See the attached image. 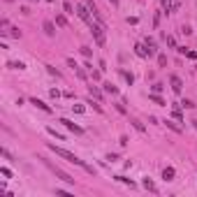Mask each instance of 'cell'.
<instances>
[{
	"label": "cell",
	"mask_w": 197,
	"mask_h": 197,
	"mask_svg": "<svg viewBox=\"0 0 197 197\" xmlns=\"http://www.w3.org/2000/svg\"><path fill=\"white\" fill-rule=\"evenodd\" d=\"M47 2H53V0H47Z\"/></svg>",
	"instance_id": "43"
},
{
	"label": "cell",
	"mask_w": 197,
	"mask_h": 197,
	"mask_svg": "<svg viewBox=\"0 0 197 197\" xmlns=\"http://www.w3.org/2000/svg\"><path fill=\"white\" fill-rule=\"evenodd\" d=\"M160 5H162V10H167V12L179 10V2H172V0H160ZM167 12H165V14H167Z\"/></svg>",
	"instance_id": "8"
},
{
	"label": "cell",
	"mask_w": 197,
	"mask_h": 197,
	"mask_svg": "<svg viewBox=\"0 0 197 197\" xmlns=\"http://www.w3.org/2000/svg\"><path fill=\"white\" fill-rule=\"evenodd\" d=\"M30 104H35L37 109H42V111H47V114H51V107H49V104H44L42 100H37V98H30Z\"/></svg>",
	"instance_id": "7"
},
{
	"label": "cell",
	"mask_w": 197,
	"mask_h": 197,
	"mask_svg": "<svg viewBox=\"0 0 197 197\" xmlns=\"http://www.w3.org/2000/svg\"><path fill=\"white\" fill-rule=\"evenodd\" d=\"M121 77L125 79V83H128V86H132V83H135V74L128 72V70H121Z\"/></svg>",
	"instance_id": "12"
},
{
	"label": "cell",
	"mask_w": 197,
	"mask_h": 197,
	"mask_svg": "<svg viewBox=\"0 0 197 197\" xmlns=\"http://www.w3.org/2000/svg\"><path fill=\"white\" fill-rule=\"evenodd\" d=\"M135 53L139 58H149V49H146L144 44H135Z\"/></svg>",
	"instance_id": "11"
},
{
	"label": "cell",
	"mask_w": 197,
	"mask_h": 197,
	"mask_svg": "<svg viewBox=\"0 0 197 197\" xmlns=\"http://www.w3.org/2000/svg\"><path fill=\"white\" fill-rule=\"evenodd\" d=\"M77 14H79V19L86 21L88 26L93 23V19H91V7L88 5H81V2H79V5H77Z\"/></svg>",
	"instance_id": "4"
},
{
	"label": "cell",
	"mask_w": 197,
	"mask_h": 197,
	"mask_svg": "<svg viewBox=\"0 0 197 197\" xmlns=\"http://www.w3.org/2000/svg\"><path fill=\"white\" fill-rule=\"evenodd\" d=\"M5 2H14V0H5Z\"/></svg>",
	"instance_id": "42"
},
{
	"label": "cell",
	"mask_w": 197,
	"mask_h": 197,
	"mask_svg": "<svg viewBox=\"0 0 197 197\" xmlns=\"http://www.w3.org/2000/svg\"><path fill=\"white\" fill-rule=\"evenodd\" d=\"M109 2H111V5H114V7H118V0H109Z\"/></svg>",
	"instance_id": "41"
},
{
	"label": "cell",
	"mask_w": 197,
	"mask_h": 197,
	"mask_svg": "<svg viewBox=\"0 0 197 197\" xmlns=\"http://www.w3.org/2000/svg\"><path fill=\"white\" fill-rule=\"evenodd\" d=\"M0 174H2V176H5V179H10V176H12V172L7 169V167H2V169H0Z\"/></svg>",
	"instance_id": "34"
},
{
	"label": "cell",
	"mask_w": 197,
	"mask_h": 197,
	"mask_svg": "<svg viewBox=\"0 0 197 197\" xmlns=\"http://www.w3.org/2000/svg\"><path fill=\"white\" fill-rule=\"evenodd\" d=\"M72 111H74V114H83L86 107H83V104H72Z\"/></svg>",
	"instance_id": "25"
},
{
	"label": "cell",
	"mask_w": 197,
	"mask_h": 197,
	"mask_svg": "<svg viewBox=\"0 0 197 197\" xmlns=\"http://www.w3.org/2000/svg\"><path fill=\"white\" fill-rule=\"evenodd\" d=\"M162 91V83H153V86H151V93H160Z\"/></svg>",
	"instance_id": "31"
},
{
	"label": "cell",
	"mask_w": 197,
	"mask_h": 197,
	"mask_svg": "<svg viewBox=\"0 0 197 197\" xmlns=\"http://www.w3.org/2000/svg\"><path fill=\"white\" fill-rule=\"evenodd\" d=\"M104 93H109V95H118V88H116L111 81H107V83H104Z\"/></svg>",
	"instance_id": "16"
},
{
	"label": "cell",
	"mask_w": 197,
	"mask_h": 197,
	"mask_svg": "<svg viewBox=\"0 0 197 197\" xmlns=\"http://www.w3.org/2000/svg\"><path fill=\"white\" fill-rule=\"evenodd\" d=\"M169 83H172V91H174V93H181L183 91V81H181V77H176V74L169 77Z\"/></svg>",
	"instance_id": "5"
},
{
	"label": "cell",
	"mask_w": 197,
	"mask_h": 197,
	"mask_svg": "<svg viewBox=\"0 0 197 197\" xmlns=\"http://www.w3.org/2000/svg\"><path fill=\"white\" fill-rule=\"evenodd\" d=\"M42 28H44V33H47L49 37L56 35V26H53V21H44V23H42Z\"/></svg>",
	"instance_id": "9"
},
{
	"label": "cell",
	"mask_w": 197,
	"mask_h": 197,
	"mask_svg": "<svg viewBox=\"0 0 197 197\" xmlns=\"http://www.w3.org/2000/svg\"><path fill=\"white\" fill-rule=\"evenodd\" d=\"M172 116H174V118H176L179 123H183V116H181V111H179L176 107H174V111H172Z\"/></svg>",
	"instance_id": "28"
},
{
	"label": "cell",
	"mask_w": 197,
	"mask_h": 197,
	"mask_svg": "<svg viewBox=\"0 0 197 197\" xmlns=\"http://www.w3.org/2000/svg\"><path fill=\"white\" fill-rule=\"evenodd\" d=\"M37 160H42V162H44V165H47L49 169H51V174H53V176H58V179H60V181H65V183H74V179L70 176L68 172H63L60 167H56V165H53L51 160H47V158H44V156H40V158H37Z\"/></svg>",
	"instance_id": "2"
},
{
	"label": "cell",
	"mask_w": 197,
	"mask_h": 197,
	"mask_svg": "<svg viewBox=\"0 0 197 197\" xmlns=\"http://www.w3.org/2000/svg\"><path fill=\"white\" fill-rule=\"evenodd\" d=\"M49 95H51V98H53V100H58V98H60V91H56V88H51V91H49Z\"/></svg>",
	"instance_id": "33"
},
{
	"label": "cell",
	"mask_w": 197,
	"mask_h": 197,
	"mask_svg": "<svg viewBox=\"0 0 197 197\" xmlns=\"http://www.w3.org/2000/svg\"><path fill=\"white\" fill-rule=\"evenodd\" d=\"M74 74H77L79 79H86V72H83V70L79 68V65H77V68H74Z\"/></svg>",
	"instance_id": "30"
},
{
	"label": "cell",
	"mask_w": 197,
	"mask_h": 197,
	"mask_svg": "<svg viewBox=\"0 0 197 197\" xmlns=\"http://www.w3.org/2000/svg\"><path fill=\"white\" fill-rule=\"evenodd\" d=\"M158 65H160V68L167 65V56H165V53H158Z\"/></svg>",
	"instance_id": "26"
},
{
	"label": "cell",
	"mask_w": 197,
	"mask_h": 197,
	"mask_svg": "<svg viewBox=\"0 0 197 197\" xmlns=\"http://www.w3.org/2000/svg\"><path fill=\"white\" fill-rule=\"evenodd\" d=\"M91 79H93V81H98V79H100V72H98V70H91Z\"/></svg>",
	"instance_id": "35"
},
{
	"label": "cell",
	"mask_w": 197,
	"mask_h": 197,
	"mask_svg": "<svg viewBox=\"0 0 197 197\" xmlns=\"http://www.w3.org/2000/svg\"><path fill=\"white\" fill-rule=\"evenodd\" d=\"M47 146H49V151H51V153H56L58 158H65V160H68V162H72V165L81 167L83 172H88V174H93V176H95V167L86 165V162H83L81 158H77V156H74V153H70L68 149H63V146H56V144H47Z\"/></svg>",
	"instance_id": "1"
},
{
	"label": "cell",
	"mask_w": 197,
	"mask_h": 197,
	"mask_svg": "<svg viewBox=\"0 0 197 197\" xmlns=\"http://www.w3.org/2000/svg\"><path fill=\"white\" fill-rule=\"evenodd\" d=\"M128 141H130L128 137H125V135H121V146H128Z\"/></svg>",
	"instance_id": "40"
},
{
	"label": "cell",
	"mask_w": 197,
	"mask_h": 197,
	"mask_svg": "<svg viewBox=\"0 0 197 197\" xmlns=\"http://www.w3.org/2000/svg\"><path fill=\"white\" fill-rule=\"evenodd\" d=\"M7 35H12V37H16V40H19V37H21V30H19V28H12V33H7Z\"/></svg>",
	"instance_id": "32"
},
{
	"label": "cell",
	"mask_w": 197,
	"mask_h": 197,
	"mask_svg": "<svg viewBox=\"0 0 197 197\" xmlns=\"http://www.w3.org/2000/svg\"><path fill=\"white\" fill-rule=\"evenodd\" d=\"M181 33H183V35H190L192 28H190V26H183V28H181Z\"/></svg>",
	"instance_id": "37"
},
{
	"label": "cell",
	"mask_w": 197,
	"mask_h": 197,
	"mask_svg": "<svg viewBox=\"0 0 197 197\" xmlns=\"http://www.w3.org/2000/svg\"><path fill=\"white\" fill-rule=\"evenodd\" d=\"M88 93L93 95L95 100H100V102H102V91H100L98 86H88Z\"/></svg>",
	"instance_id": "15"
},
{
	"label": "cell",
	"mask_w": 197,
	"mask_h": 197,
	"mask_svg": "<svg viewBox=\"0 0 197 197\" xmlns=\"http://www.w3.org/2000/svg\"><path fill=\"white\" fill-rule=\"evenodd\" d=\"M56 26H60V28H68V19L63 14H56Z\"/></svg>",
	"instance_id": "20"
},
{
	"label": "cell",
	"mask_w": 197,
	"mask_h": 197,
	"mask_svg": "<svg viewBox=\"0 0 197 197\" xmlns=\"http://www.w3.org/2000/svg\"><path fill=\"white\" fill-rule=\"evenodd\" d=\"M63 10H65V14H74V7H72V2H70V0H65V2H63Z\"/></svg>",
	"instance_id": "24"
},
{
	"label": "cell",
	"mask_w": 197,
	"mask_h": 197,
	"mask_svg": "<svg viewBox=\"0 0 197 197\" xmlns=\"http://www.w3.org/2000/svg\"><path fill=\"white\" fill-rule=\"evenodd\" d=\"M114 179H116V181H118V183H125V186H130V188H137V183H135V181H130V179L121 176V174H118V176H114Z\"/></svg>",
	"instance_id": "18"
},
{
	"label": "cell",
	"mask_w": 197,
	"mask_h": 197,
	"mask_svg": "<svg viewBox=\"0 0 197 197\" xmlns=\"http://www.w3.org/2000/svg\"><path fill=\"white\" fill-rule=\"evenodd\" d=\"M28 2H33V0H28Z\"/></svg>",
	"instance_id": "44"
},
{
	"label": "cell",
	"mask_w": 197,
	"mask_h": 197,
	"mask_svg": "<svg viewBox=\"0 0 197 197\" xmlns=\"http://www.w3.org/2000/svg\"><path fill=\"white\" fill-rule=\"evenodd\" d=\"M165 125H167V128H169V130H172V132H176V135H181V132H183V130H181V128H179V125H176V123H172V121H165Z\"/></svg>",
	"instance_id": "19"
},
{
	"label": "cell",
	"mask_w": 197,
	"mask_h": 197,
	"mask_svg": "<svg viewBox=\"0 0 197 197\" xmlns=\"http://www.w3.org/2000/svg\"><path fill=\"white\" fill-rule=\"evenodd\" d=\"M183 53H186V56L190 58V60H197V53H195V51H183Z\"/></svg>",
	"instance_id": "36"
},
{
	"label": "cell",
	"mask_w": 197,
	"mask_h": 197,
	"mask_svg": "<svg viewBox=\"0 0 197 197\" xmlns=\"http://www.w3.org/2000/svg\"><path fill=\"white\" fill-rule=\"evenodd\" d=\"M47 132H49V135H51V137H56V139H60V141H65V135H63V132H58V130H56V128H47Z\"/></svg>",
	"instance_id": "17"
},
{
	"label": "cell",
	"mask_w": 197,
	"mask_h": 197,
	"mask_svg": "<svg viewBox=\"0 0 197 197\" xmlns=\"http://www.w3.org/2000/svg\"><path fill=\"white\" fill-rule=\"evenodd\" d=\"M130 123H132V128H135L137 132H141V135L146 132V128H144V123H141V121H137V118H130Z\"/></svg>",
	"instance_id": "13"
},
{
	"label": "cell",
	"mask_w": 197,
	"mask_h": 197,
	"mask_svg": "<svg viewBox=\"0 0 197 197\" xmlns=\"http://www.w3.org/2000/svg\"><path fill=\"white\" fill-rule=\"evenodd\" d=\"M149 100H151V102H156V104H165V100H162L158 93H151V95H149Z\"/></svg>",
	"instance_id": "23"
},
{
	"label": "cell",
	"mask_w": 197,
	"mask_h": 197,
	"mask_svg": "<svg viewBox=\"0 0 197 197\" xmlns=\"http://www.w3.org/2000/svg\"><path fill=\"white\" fill-rule=\"evenodd\" d=\"M107 160H111V162H116V160H118V156H116V153H109V156H107Z\"/></svg>",
	"instance_id": "39"
},
{
	"label": "cell",
	"mask_w": 197,
	"mask_h": 197,
	"mask_svg": "<svg viewBox=\"0 0 197 197\" xmlns=\"http://www.w3.org/2000/svg\"><path fill=\"white\" fill-rule=\"evenodd\" d=\"M10 68H12V70H26V63H21V60H12V63H10Z\"/></svg>",
	"instance_id": "22"
},
{
	"label": "cell",
	"mask_w": 197,
	"mask_h": 197,
	"mask_svg": "<svg viewBox=\"0 0 197 197\" xmlns=\"http://www.w3.org/2000/svg\"><path fill=\"white\" fill-rule=\"evenodd\" d=\"M60 123H63V125H65V128H68V130H70V132H74V135H83V130H81V128H79V125H74V123H72V121H68V118H60Z\"/></svg>",
	"instance_id": "6"
},
{
	"label": "cell",
	"mask_w": 197,
	"mask_h": 197,
	"mask_svg": "<svg viewBox=\"0 0 197 197\" xmlns=\"http://www.w3.org/2000/svg\"><path fill=\"white\" fill-rule=\"evenodd\" d=\"M181 107H183V109H195V102H192V100H183Z\"/></svg>",
	"instance_id": "27"
},
{
	"label": "cell",
	"mask_w": 197,
	"mask_h": 197,
	"mask_svg": "<svg viewBox=\"0 0 197 197\" xmlns=\"http://www.w3.org/2000/svg\"><path fill=\"white\" fill-rule=\"evenodd\" d=\"M141 186H144V188H146V190H151V192H158V188H156V183L151 181V179H149V176H146V179H144V181H141Z\"/></svg>",
	"instance_id": "14"
},
{
	"label": "cell",
	"mask_w": 197,
	"mask_h": 197,
	"mask_svg": "<svg viewBox=\"0 0 197 197\" xmlns=\"http://www.w3.org/2000/svg\"><path fill=\"white\" fill-rule=\"evenodd\" d=\"M81 56H86V58H91V56H93V51H91V47H81Z\"/></svg>",
	"instance_id": "29"
},
{
	"label": "cell",
	"mask_w": 197,
	"mask_h": 197,
	"mask_svg": "<svg viewBox=\"0 0 197 197\" xmlns=\"http://www.w3.org/2000/svg\"><path fill=\"white\" fill-rule=\"evenodd\" d=\"M167 47H172V49L176 47V42H174V37H167Z\"/></svg>",
	"instance_id": "38"
},
{
	"label": "cell",
	"mask_w": 197,
	"mask_h": 197,
	"mask_svg": "<svg viewBox=\"0 0 197 197\" xmlns=\"http://www.w3.org/2000/svg\"><path fill=\"white\" fill-rule=\"evenodd\" d=\"M91 33H93V37H95V44L102 49V47H104V30H102V23H91Z\"/></svg>",
	"instance_id": "3"
},
{
	"label": "cell",
	"mask_w": 197,
	"mask_h": 197,
	"mask_svg": "<svg viewBox=\"0 0 197 197\" xmlns=\"http://www.w3.org/2000/svg\"><path fill=\"white\" fill-rule=\"evenodd\" d=\"M86 104H91V107H93L95 109V111H100V114H102V107H100V100H86Z\"/></svg>",
	"instance_id": "21"
},
{
	"label": "cell",
	"mask_w": 197,
	"mask_h": 197,
	"mask_svg": "<svg viewBox=\"0 0 197 197\" xmlns=\"http://www.w3.org/2000/svg\"><path fill=\"white\" fill-rule=\"evenodd\" d=\"M174 176H176L174 167H165V169H162V179H165V181H174Z\"/></svg>",
	"instance_id": "10"
}]
</instances>
